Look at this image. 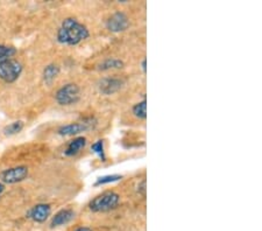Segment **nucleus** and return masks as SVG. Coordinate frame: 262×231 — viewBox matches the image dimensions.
Instances as JSON below:
<instances>
[{
    "mask_svg": "<svg viewBox=\"0 0 262 231\" xmlns=\"http://www.w3.org/2000/svg\"><path fill=\"white\" fill-rule=\"evenodd\" d=\"M90 36L89 28L76 18H66L58 28L56 40L66 46H77Z\"/></svg>",
    "mask_w": 262,
    "mask_h": 231,
    "instance_id": "f257e3e1",
    "label": "nucleus"
},
{
    "mask_svg": "<svg viewBox=\"0 0 262 231\" xmlns=\"http://www.w3.org/2000/svg\"><path fill=\"white\" fill-rule=\"evenodd\" d=\"M120 203V195L113 191H105L94 197L89 203V209L92 213H106L113 210Z\"/></svg>",
    "mask_w": 262,
    "mask_h": 231,
    "instance_id": "f03ea898",
    "label": "nucleus"
},
{
    "mask_svg": "<svg viewBox=\"0 0 262 231\" xmlns=\"http://www.w3.org/2000/svg\"><path fill=\"white\" fill-rule=\"evenodd\" d=\"M81 99V88L76 83H67L55 94V100L61 107H70Z\"/></svg>",
    "mask_w": 262,
    "mask_h": 231,
    "instance_id": "7ed1b4c3",
    "label": "nucleus"
},
{
    "mask_svg": "<svg viewBox=\"0 0 262 231\" xmlns=\"http://www.w3.org/2000/svg\"><path fill=\"white\" fill-rule=\"evenodd\" d=\"M24 66L15 58H6L0 61V79L5 83H14L20 78Z\"/></svg>",
    "mask_w": 262,
    "mask_h": 231,
    "instance_id": "20e7f679",
    "label": "nucleus"
},
{
    "mask_svg": "<svg viewBox=\"0 0 262 231\" xmlns=\"http://www.w3.org/2000/svg\"><path fill=\"white\" fill-rule=\"evenodd\" d=\"M97 125V120L95 118H86L83 121H77V123H71L61 126L57 130V133L63 137H70V136H77L83 132H86L89 130L95 129Z\"/></svg>",
    "mask_w": 262,
    "mask_h": 231,
    "instance_id": "39448f33",
    "label": "nucleus"
},
{
    "mask_svg": "<svg viewBox=\"0 0 262 231\" xmlns=\"http://www.w3.org/2000/svg\"><path fill=\"white\" fill-rule=\"evenodd\" d=\"M28 174L29 170L27 166H15L3 171L0 173V180H2L3 183L14 184L26 180Z\"/></svg>",
    "mask_w": 262,
    "mask_h": 231,
    "instance_id": "423d86ee",
    "label": "nucleus"
},
{
    "mask_svg": "<svg viewBox=\"0 0 262 231\" xmlns=\"http://www.w3.org/2000/svg\"><path fill=\"white\" fill-rule=\"evenodd\" d=\"M128 25H129L128 16L126 15L124 12L119 11L110 16L106 23V27L110 32L120 33V32L126 31L128 27Z\"/></svg>",
    "mask_w": 262,
    "mask_h": 231,
    "instance_id": "0eeeda50",
    "label": "nucleus"
},
{
    "mask_svg": "<svg viewBox=\"0 0 262 231\" xmlns=\"http://www.w3.org/2000/svg\"><path fill=\"white\" fill-rule=\"evenodd\" d=\"M52 214V207L48 203H39L29 210L27 213V217L36 223H43L48 220Z\"/></svg>",
    "mask_w": 262,
    "mask_h": 231,
    "instance_id": "6e6552de",
    "label": "nucleus"
},
{
    "mask_svg": "<svg viewBox=\"0 0 262 231\" xmlns=\"http://www.w3.org/2000/svg\"><path fill=\"white\" fill-rule=\"evenodd\" d=\"M122 86H124V81L119 77H105L99 82V91L103 95H113L119 91Z\"/></svg>",
    "mask_w": 262,
    "mask_h": 231,
    "instance_id": "1a4fd4ad",
    "label": "nucleus"
},
{
    "mask_svg": "<svg viewBox=\"0 0 262 231\" xmlns=\"http://www.w3.org/2000/svg\"><path fill=\"white\" fill-rule=\"evenodd\" d=\"M75 215L76 213L73 209H62L53 216L52 222H50V226H52V228H58V226L66 225L74 220Z\"/></svg>",
    "mask_w": 262,
    "mask_h": 231,
    "instance_id": "9d476101",
    "label": "nucleus"
},
{
    "mask_svg": "<svg viewBox=\"0 0 262 231\" xmlns=\"http://www.w3.org/2000/svg\"><path fill=\"white\" fill-rule=\"evenodd\" d=\"M86 146V138L85 137H76L68 144L67 149L64 151V154L67 157H74V155L78 154L82 150L85 149Z\"/></svg>",
    "mask_w": 262,
    "mask_h": 231,
    "instance_id": "9b49d317",
    "label": "nucleus"
},
{
    "mask_svg": "<svg viewBox=\"0 0 262 231\" xmlns=\"http://www.w3.org/2000/svg\"><path fill=\"white\" fill-rule=\"evenodd\" d=\"M121 68H124V61L120 60V58H115V57H108L106 60L101 61L98 65V69L103 71L116 70V69H121Z\"/></svg>",
    "mask_w": 262,
    "mask_h": 231,
    "instance_id": "f8f14e48",
    "label": "nucleus"
},
{
    "mask_svg": "<svg viewBox=\"0 0 262 231\" xmlns=\"http://www.w3.org/2000/svg\"><path fill=\"white\" fill-rule=\"evenodd\" d=\"M58 74H60V67L55 65V63H50L43 69L42 76H43L46 83H52L58 76Z\"/></svg>",
    "mask_w": 262,
    "mask_h": 231,
    "instance_id": "ddd939ff",
    "label": "nucleus"
},
{
    "mask_svg": "<svg viewBox=\"0 0 262 231\" xmlns=\"http://www.w3.org/2000/svg\"><path fill=\"white\" fill-rule=\"evenodd\" d=\"M23 129H24V121L16 120V121H13V123L6 125L5 128H4L3 132L6 137H12V136H15V134L20 133L21 131H23Z\"/></svg>",
    "mask_w": 262,
    "mask_h": 231,
    "instance_id": "4468645a",
    "label": "nucleus"
},
{
    "mask_svg": "<svg viewBox=\"0 0 262 231\" xmlns=\"http://www.w3.org/2000/svg\"><path fill=\"white\" fill-rule=\"evenodd\" d=\"M132 112L134 117H137L138 119H143L147 118V100L146 98L142 99L141 102H139L134 105L132 108Z\"/></svg>",
    "mask_w": 262,
    "mask_h": 231,
    "instance_id": "2eb2a0df",
    "label": "nucleus"
},
{
    "mask_svg": "<svg viewBox=\"0 0 262 231\" xmlns=\"http://www.w3.org/2000/svg\"><path fill=\"white\" fill-rule=\"evenodd\" d=\"M121 179H122V175H120V174H108V175L100 176V178L96 180L95 187H99V186H104V184L120 181Z\"/></svg>",
    "mask_w": 262,
    "mask_h": 231,
    "instance_id": "dca6fc26",
    "label": "nucleus"
},
{
    "mask_svg": "<svg viewBox=\"0 0 262 231\" xmlns=\"http://www.w3.org/2000/svg\"><path fill=\"white\" fill-rule=\"evenodd\" d=\"M91 151L95 154L98 155L101 161H106V154H105L104 149V141L103 140H97L96 142L91 145Z\"/></svg>",
    "mask_w": 262,
    "mask_h": 231,
    "instance_id": "f3484780",
    "label": "nucleus"
},
{
    "mask_svg": "<svg viewBox=\"0 0 262 231\" xmlns=\"http://www.w3.org/2000/svg\"><path fill=\"white\" fill-rule=\"evenodd\" d=\"M16 54V49L13 47H8L5 45H0V61L12 58Z\"/></svg>",
    "mask_w": 262,
    "mask_h": 231,
    "instance_id": "a211bd4d",
    "label": "nucleus"
},
{
    "mask_svg": "<svg viewBox=\"0 0 262 231\" xmlns=\"http://www.w3.org/2000/svg\"><path fill=\"white\" fill-rule=\"evenodd\" d=\"M138 192L139 194H142V196H146V179L138 184Z\"/></svg>",
    "mask_w": 262,
    "mask_h": 231,
    "instance_id": "6ab92c4d",
    "label": "nucleus"
},
{
    "mask_svg": "<svg viewBox=\"0 0 262 231\" xmlns=\"http://www.w3.org/2000/svg\"><path fill=\"white\" fill-rule=\"evenodd\" d=\"M141 69H142L143 73H146V71H147V60H146V58H143L142 62H141Z\"/></svg>",
    "mask_w": 262,
    "mask_h": 231,
    "instance_id": "aec40b11",
    "label": "nucleus"
},
{
    "mask_svg": "<svg viewBox=\"0 0 262 231\" xmlns=\"http://www.w3.org/2000/svg\"><path fill=\"white\" fill-rule=\"evenodd\" d=\"M74 231H92L90 228H88V226H81V228H77Z\"/></svg>",
    "mask_w": 262,
    "mask_h": 231,
    "instance_id": "412c9836",
    "label": "nucleus"
},
{
    "mask_svg": "<svg viewBox=\"0 0 262 231\" xmlns=\"http://www.w3.org/2000/svg\"><path fill=\"white\" fill-rule=\"evenodd\" d=\"M4 191H5V184H4L3 182H0V196L3 195Z\"/></svg>",
    "mask_w": 262,
    "mask_h": 231,
    "instance_id": "4be33fe9",
    "label": "nucleus"
}]
</instances>
